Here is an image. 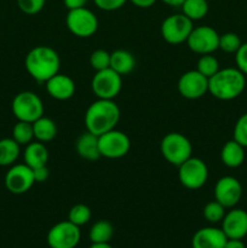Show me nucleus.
Here are the masks:
<instances>
[{"instance_id": "nucleus-1", "label": "nucleus", "mask_w": 247, "mask_h": 248, "mask_svg": "<svg viewBox=\"0 0 247 248\" xmlns=\"http://www.w3.org/2000/svg\"><path fill=\"white\" fill-rule=\"evenodd\" d=\"M86 131L94 136L114 130L120 120V108L114 99H99L92 102L85 113Z\"/></svg>"}, {"instance_id": "nucleus-2", "label": "nucleus", "mask_w": 247, "mask_h": 248, "mask_svg": "<svg viewBox=\"0 0 247 248\" xmlns=\"http://www.w3.org/2000/svg\"><path fill=\"white\" fill-rule=\"evenodd\" d=\"M24 65L28 74L38 82H46L60 73L61 58L50 46H35L26 56Z\"/></svg>"}, {"instance_id": "nucleus-3", "label": "nucleus", "mask_w": 247, "mask_h": 248, "mask_svg": "<svg viewBox=\"0 0 247 248\" xmlns=\"http://www.w3.org/2000/svg\"><path fill=\"white\" fill-rule=\"evenodd\" d=\"M246 75L237 68H223L208 79V92L220 101H232L244 92Z\"/></svg>"}, {"instance_id": "nucleus-4", "label": "nucleus", "mask_w": 247, "mask_h": 248, "mask_svg": "<svg viewBox=\"0 0 247 248\" xmlns=\"http://www.w3.org/2000/svg\"><path fill=\"white\" fill-rule=\"evenodd\" d=\"M160 152L169 164L178 167L193 154V145L188 137L179 132H170L160 142Z\"/></svg>"}, {"instance_id": "nucleus-5", "label": "nucleus", "mask_w": 247, "mask_h": 248, "mask_svg": "<svg viewBox=\"0 0 247 248\" xmlns=\"http://www.w3.org/2000/svg\"><path fill=\"white\" fill-rule=\"evenodd\" d=\"M11 110L18 121L31 123L44 115V103L40 97L31 91H22L14 97Z\"/></svg>"}, {"instance_id": "nucleus-6", "label": "nucleus", "mask_w": 247, "mask_h": 248, "mask_svg": "<svg viewBox=\"0 0 247 248\" xmlns=\"http://www.w3.org/2000/svg\"><path fill=\"white\" fill-rule=\"evenodd\" d=\"M65 24L73 35L77 38H90L98 29V18L91 10L85 7L68 10Z\"/></svg>"}, {"instance_id": "nucleus-7", "label": "nucleus", "mask_w": 247, "mask_h": 248, "mask_svg": "<svg viewBox=\"0 0 247 248\" xmlns=\"http://www.w3.org/2000/svg\"><path fill=\"white\" fill-rule=\"evenodd\" d=\"M178 179L182 186L190 190L202 188L208 179V167L203 160L190 156L178 166Z\"/></svg>"}, {"instance_id": "nucleus-8", "label": "nucleus", "mask_w": 247, "mask_h": 248, "mask_svg": "<svg viewBox=\"0 0 247 248\" xmlns=\"http://www.w3.org/2000/svg\"><path fill=\"white\" fill-rule=\"evenodd\" d=\"M194 23L183 14H173L167 16L161 23V35L166 43L171 45H179L186 43Z\"/></svg>"}, {"instance_id": "nucleus-9", "label": "nucleus", "mask_w": 247, "mask_h": 248, "mask_svg": "<svg viewBox=\"0 0 247 248\" xmlns=\"http://www.w3.org/2000/svg\"><path fill=\"white\" fill-rule=\"evenodd\" d=\"M91 89L99 99H114L123 89V77L111 68L96 72L91 80Z\"/></svg>"}, {"instance_id": "nucleus-10", "label": "nucleus", "mask_w": 247, "mask_h": 248, "mask_svg": "<svg viewBox=\"0 0 247 248\" xmlns=\"http://www.w3.org/2000/svg\"><path fill=\"white\" fill-rule=\"evenodd\" d=\"M98 145L101 157L106 159H121L131 149L130 137L116 128L98 136Z\"/></svg>"}, {"instance_id": "nucleus-11", "label": "nucleus", "mask_w": 247, "mask_h": 248, "mask_svg": "<svg viewBox=\"0 0 247 248\" xmlns=\"http://www.w3.org/2000/svg\"><path fill=\"white\" fill-rule=\"evenodd\" d=\"M80 239V227L69 220L55 224L46 235V241L50 248H75L79 245Z\"/></svg>"}, {"instance_id": "nucleus-12", "label": "nucleus", "mask_w": 247, "mask_h": 248, "mask_svg": "<svg viewBox=\"0 0 247 248\" xmlns=\"http://www.w3.org/2000/svg\"><path fill=\"white\" fill-rule=\"evenodd\" d=\"M186 45L198 55H208L219 48V34L210 26L194 27Z\"/></svg>"}, {"instance_id": "nucleus-13", "label": "nucleus", "mask_w": 247, "mask_h": 248, "mask_svg": "<svg viewBox=\"0 0 247 248\" xmlns=\"http://www.w3.org/2000/svg\"><path fill=\"white\" fill-rule=\"evenodd\" d=\"M35 184L33 169L26 164L12 165L5 174V186L10 193L22 195L31 190Z\"/></svg>"}, {"instance_id": "nucleus-14", "label": "nucleus", "mask_w": 247, "mask_h": 248, "mask_svg": "<svg viewBox=\"0 0 247 248\" xmlns=\"http://www.w3.org/2000/svg\"><path fill=\"white\" fill-rule=\"evenodd\" d=\"M179 94L186 99H199L208 92V78L196 69L181 75L177 82Z\"/></svg>"}, {"instance_id": "nucleus-15", "label": "nucleus", "mask_w": 247, "mask_h": 248, "mask_svg": "<svg viewBox=\"0 0 247 248\" xmlns=\"http://www.w3.org/2000/svg\"><path fill=\"white\" fill-rule=\"evenodd\" d=\"M215 200L225 208H232L240 202L242 198V186L237 178L224 176L216 182Z\"/></svg>"}, {"instance_id": "nucleus-16", "label": "nucleus", "mask_w": 247, "mask_h": 248, "mask_svg": "<svg viewBox=\"0 0 247 248\" xmlns=\"http://www.w3.org/2000/svg\"><path fill=\"white\" fill-rule=\"evenodd\" d=\"M223 232L228 239L242 240L247 236V212L242 208H230L222 220Z\"/></svg>"}, {"instance_id": "nucleus-17", "label": "nucleus", "mask_w": 247, "mask_h": 248, "mask_svg": "<svg viewBox=\"0 0 247 248\" xmlns=\"http://www.w3.org/2000/svg\"><path fill=\"white\" fill-rule=\"evenodd\" d=\"M45 86L50 97L57 101L70 99L75 94V90H77L74 80L69 75L61 74V73H57L51 79H48L45 82Z\"/></svg>"}, {"instance_id": "nucleus-18", "label": "nucleus", "mask_w": 247, "mask_h": 248, "mask_svg": "<svg viewBox=\"0 0 247 248\" xmlns=\"http://www.w3.org/2000/svg\"><path fill=\"white\" fill-rule=\"evenodd\" d=\"M228 237L220 228L205 227L199 229L191 239L193 248H224Z\"/></svg>"}, {"instance_id": "nucleus-19", "label": "nucleus", "mask_w": 247, "mask_h": 248, "mask_svg": "<svg viewBox=\"0 0 247 248\" xmlns=\"http://www.w3.org/2000/svg\"><path fill=\"white\" fill-rule=\"evenodd\" d=\"M75 149L80 157L87 161H96L101 157L98 145V136L92 135L91 132L81 133L75 142Z\"/></svg>"}, {"instance_id": "nucleus-20", "label": "nucleus", "mask_w": 247, "mask_h": 248, "mask_svg": "<svg viewBox=\"0 0 247 248\" xmlns=\"http://www.w3.org/2000/svg\"><path fill=\"white\" fill-rule=\"evenodd\" d=\"M245 149L240 143H237L235 140H230L224 143L220 150V160L223 165L229 169H237L241 166L245 161Z\"/></svg>"}, {"instance_id": "nucleus-21", "label": "nucleus", "mask_w": 247, "mask_h": 248, "mask_svg": "<svg viewBox=\"0 0 247 248\" xmlns=\"http://www.w3.org/2000/svg\"><path fill=\"white\" fill-rule=\"evenodd\" d=\"M23 159L24 164L33 170L46 166L48 162V149L46 148L45 143L35 140L27 144L23 152Z\"/></svg>"}, {"instance_id": "nucleus-22", "label": "nucleus", "mask_w": 247, "mask_h": 248, "mask_svg": "<svg viewBox=\"0 0 247 248\" xmlns=\"http://www.w3.org/2000/svg\"><path fill=\"white\" fill-rule=\"evenodd\" d=\"M136 67V58L133 53L130 51L119 48L114 52L110 53V67L114 72L120 74L121 77L127 75L135 69Z\"/></svg>"}, {"instance_id": "nucleus-23", "label": "nucleus", "mask_w": 247, "mask_h": 248, "mask_svg": "<svg viewBox=\"0 0 247 248\" xmlns=\"http://www.w3.org/2000/svg\"><path fill=\"white\" fill-rule=\"evenodd\" d=\"M34 140L41 143L51 142L57 135V125L47 116H41L33 123Z\"/></svg>"}, {"instance_id": "nucleus-24", "label": "nucleus", "mask_w": 247, "mask_h": 248, "mask_svg": "<svg viewBox=\"0 0 247 248\" xmlns=\"http://www.w3.org/2000/svg\"><path fill=\"white\" fill-rule=\"evenodd\" d=\"M21 154V145L14 138L0 140V166L7 167L15 165Z\"/></svg>"}, {"instance_id": "nucleus-25", "label": "nucleus", "mask_w": 247, "mask_h": 248, "mask_svg": "<svg viewBox=\"0 0 247 248\" xmlns=\"http://www.w3.org/2000/svg\"><path fill=\"white\" fill-rule=\"evenodd\" d=\"M114 235V228L108 220H98L90 229V240L92 244H108Z\"/></svg>"}, {"instance_id": "nucleus-26", "label": "nucleus", "mask_w": 247, "mask_h": 248, "mask_svg": "<svg viewBox=\"0 0 247 248\" xmlns=\"http://www.w3.org/2000/svg\"><path fill=\"white\" fill-rule=\"evenodd\" d=\"M181 7L182 14L193 22L202 19L208 14L207 0H184Z\"/></svg>"}, {"instance_id": "nucleus-27", "label": "nucleus", "mask_w": 247, "mask_h": 248, "mask_svg": "<svg viewBox=\"0 0 247 248\" xmlns=\"http://www.w3.org/2000/svg\"><path fill=\"white\" fill-rule=\"evenodd\" d=\"M12 138L19 145H27L34 140L33 124L27 121H17L12 128Z\"/></svg>"}, {"instance_id": "nucleus-28", "label": "nucleus", "mask_w": 247, "mask_h": 248, "mask_svg": "<svg viewBox=\"0 0 247 248\" xmlns=\"http://www.w3.org/2000/svg\"><path fill=\"white\" fill-rule=\"evenodd\" d=\"M91 217V210L85 203H77V205L70 208L69 213H68V220L72 222L73 224L77 225V227H82V225L87 224Z\"/></svg>"}, {"instance_id": "nucleus-29", "label": "nucleus", "mask_w": 247, "mask_h": 248, "mask_svg": "<svg viewBox=\"0 0 247 248\" xmlns=\"http://www.w3.org/2000/svg\"><path fill=\"white\" fill-rule=\"evenodd\" d=\"M219 69V62L212 53L201 55L200 58L198 60V63H196V70L200 72L202 75H205L206 78H208V79L213 77Z\"/></svg>"}, {"instance_id": "nucleus-30", "label": "nucleus", "mask_w": 247, "mask_h": 248, "mask_svg": "<svg viewBox=\"0 0 247 248\" xmlns=\"http://www.w3.org/2000/svg\"><path fill=\"white\" fill-rule=\"evenodd\" d=\"M225 210H227V208L223 205H220L218 201H210V202L206 203L205 207H203V218H205L208 223H211V224L222 223L223 218H224L225 213H227Z\"/></svg>"}, {"instance_id": "nucleus-31", "label": "nucleus", "mask_w": 247, "mask_h": 248, "mask_svg": "<svg viewBox=\"0 0 247 248\" xmlns=\"http://www.w3.org/2000/svg\"><path fill=\"white\" fill-rule=\"evenodd\" d=\"M242 45V41L236 33L228 31V33L219 35V48L225 53H234L236 52Z\"/></svg>"}, {"instance_id": "nucleus-32", "label": "nucleus", "mask_w": 247, "mask_h": 248, "mask_svg": "<svg viewBox=\"0 0 247 248\" xmlns=\"http://www.w3.org/2000/svg\"><path fill=\"white\" fill-rule=\"evenodd\" d=\"M90 65L96 72L107 69L110 67V53L103 48L93 51L90 56Z\"/></svg>"}, {"instance_id": "nucleus-33", "label": "nucleus", "mask_w": 247, "mask_h": 248, "mask_svg": "<svg viewBox=\"0 0 247 248\" xmlns=\"http://www.w3.org/2000/svg\"><path fill=\"white\" fill-rule=\"evenodd\" d=\"M232 140L240 143L244 148H247V113L242 114L235 123Z\"/></svg>"}, {"instance_id": "nucleus-34", "label": "nucleus", "mask_w": 247, "mask_h": 248, "mask_svg": "<svg viewBox=\"0 0 247 248\" xmlns=\"http://www.w3.org/2000/svg\"><path fill=\"white\" fill-rule=\"evenodd\" d=\"M19 10L26 15H36L44 9L46 0H16Z\"/></svg>"}, {"instance_id": "nucleus-35", "label": "nucleus", "mask_w": 247, "mask_h": 248, "mask_svg": "<svg viewBox=\"0 0 247 248\" xmlns=\"http://www.w3.org/2000/svg\"><path fill=\"white\" fill-rule=\"evenodd\" d=\"M236 68L245 75H247V43H242L239 50L235 52Z\"/></svg>"}, {"instance_id": "nucleus-36", "label": "nucleus", "mask_w": 247, "mask_h": 248, "mask_svg": "<svg viewBox=\"0 0 247 248\" xmlns=\"http://www.w3.org/2000/svg\"><path fill=\"white\" fill-rule=\"evenodd\" d=\"M128 0H93L94 5L103 11H116L121 9Z\"/></svg>"}, {"instance_id": "nucleus-37", "label": "nucleus", "mask_w": 247, "mask_h": 248, "mask_svg": "<svg viewBox=\"0 0 247 248\" xmlns=\"http://www.w3.org/2000/svg\"><path fill=\"white\" fill-rule=\"evenodd\" d=\"M33 173H34V179H35V183H44V182L47 181L48 176H50L47 165H46V166L38 167V169H34Z\"/></svg>"}, {"instance_id": "nucleus-38", "label": "nucleus", "mask_w": 247, "mask_h": 248, "mask_svg": "<svg viewBox=\"0 0 247 248\" xmlns=\"http://www.w3.org/2000/svg\"><path fill=\"white\" fill-rule=\"evenodd\" d=\"M89 0H63V4L68 10L80 9V7L86 6Z\"/></svg>"}, {"instance_id": "nucleus-39", "label": "nucleus", "mask_w": 247, "mask_h": 248, "mask_svg": "<svg viewBox=\"0 0 247 248\" xmlns=\"http://www.w3.org/2000/svg\"><path fill=\"white\" fill-rule=\"evenodd\" d=\"M128 1L140 9H148V7H152L157 0H128Z\"/></svg>"}, {"instance_id": "nucleus-40", "label": "nucleus", "mask_w": 247, "mask_h": 248, "mask_svg": "<svg viewBox=\"0 0 247 248\" xmlns=\"http://www.w3.org/2000/svg\"><path fill=\"white\" fill-rule=\"evenodd\" d=\"M224 248H246V246H245V244L242 242V240L228 239Z\"/></svg>"}, {"instance_id": "nucleus-41", "label": "nucleus", "mask_w": 247, "mask_h": 248, "mask_svg": "<svg viewBox=\"0 0 247 248\" xmlns=\"http://www.w3.org/2000/svg\"><path fill=\"white\" fill-rule=\"evenodd\" d=\"M164 4L169 5V6L172 7H181L182 4L184 2V0H161Z\"/></svg>"}, {"instance_id": "nucleus-42", "label": "nucleus", "mask_w": 247, "mask_h": 248, "mask_svg": "<svg viewBox=\"0 0 247 248\" xmlns=\"http://www.w3.org/2000/svg\"><path fill=\"white\" fill-rule=\"evenodd\" d=\"M90 248H114V247L110 246L108 242V244H92L91 246H90Z\"/></svg>"}]
</instances>
